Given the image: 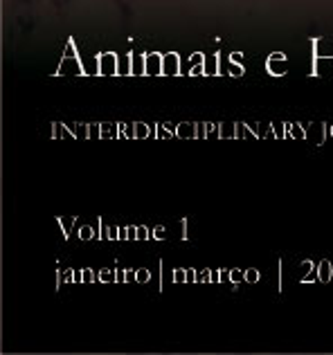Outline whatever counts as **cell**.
<instances>
[{"instance_id": "1", "label": "cell", "mask_w": 333, "mask_h": 355, "mask_svg": "<svg viewBox=\"0 0 333 355\" xmlns=\"http://www.w3.org/2000/svg\"><path fill=\"white\" fill-rule=\"evenodd\" d=\"M54 74H57V77H86V68H83L81 52L77 50L75 39H70L66 43V52H63Z\"/></svg>"}, {"instance_id": "2", "label": "cell", "mask_w": 333, "mask_h": 355, "mask_svg": "<svg viewBox=\"0 0 333 355\" xmlns=\"http://www.w3.org/2000/svg\"><path fill=\"white\" fill-rule=\"evenodd\" d=\"M266 72L271 74L273 79H282L289 74V57L284 52H273L268 54L266 59Z\"/></svg>"}, {"instance_id": "3", "label": "cell", "mask_w": 333, "mask_h": 355, "mask_svg": "<svg viewBox=\"0 0 333 355\" xmlns=\"http://www.w3.org/2000/svg\"><path fill=\"white\" fill-rule=\"evenodd\" d=\"M99 63V77H119V57L115 52H99L97 54Z\"/></svg>"}, {"instance_id": "4", "label": "cell", "mask_w": 333, "mask_h": 355, "mask_svg": "<svg viewBox=\"0 0 333 355\" xmlns=\"http://www.w3.org/2000/svg\"><path fill=\"white\" fill-rule=\"evenodd\" d=\"M180 74H185L180 54L178 52H166L164 61H162V77H180Z\"/></svg>"}, {"instance_id": "5", "label": "cell", "mask_w": 333, "mask_h": 355, "mask_svg": "<svg viewBox=\"0 0 333 355\" xmlns=\"http://www.w3.org/2000/svg\"><path fill=\"white\" fill-rule=\"evenodd\" d=\"M313 59V68H311V77H333V57H311Z\"/></svg>"}, {"instance_id": "6", "label": "cell", "mask_w": 333, "mask_h": 355, "mask_svg": "<svg viewBox=\"0 0 333 355\" xmlns=\"http://www.w3.org/2000/svg\"><path fill=\"white\" fill-rule=\"evenodd\" d=\"M205 57L207 54H203V52H191L187 59L189 68L185 70V74H187V77H203V72H205Z\"/></svg>"}, {"instance_id": "7", "label": "cell", "mask_w": 333, "mask_h": 355, "mask_svg": "<svg viewBox=\"0 0 333 355\" xmlns=\"http://www.w3.org/2000/svg\"><path fill=\"white\" fill-rule=\"evenodd\" d=\"M162 52H149L146 54V77H162Z\"/></svg>"}, {"instance_id": "8", "label": "cell", "mask_w": 333, "mask_h": 355, "mask_svg": "<svg viewBox=\"0 0 333 355\" xmlns=\"http://www.w3.org/2000/svg\"><path fill=\"white\" fill-rule=\"evenodd\" d=\"M131 77H146V54L131 50Z\"/></svg>"}, {"instance_id": "9", "label": "cell", "mask_w": 333, "mask_h": 355, "mask_svg": "<svg viewBox=\"0 0 333 355\" xmlns=\"http://www.w3.org/2000/svg\"><path fill=\"white\" fill-rule=\"evenodd\" d=\"M221 52L216 54H210V57H205V72H203V77H221Z\"/></svg>"}, {"instance_id": "10", "label": "cell", "mask_w": 333, "mask_h": 355, "mask_svg": "<svg viewBox=\"0 0 333 355\" xmlns=\"http://www.w3.org/2000/svg\"><path fill=\"white\" fill-rule=\"evenodd\" d=\"M311 57H333V41L316 39L313 41V54Z\"/></svg>"}, {"instance_id": "11", "label": "cell", "mask_w": 333, "mask_h": 355, "mask_svg": "<svg viewBox=\"0 0 333 355\" xmlns=\"http://www.w3.org/2000/svg\"><path fill=\"white\" fill-rule=\"evenodd\" d=\"M316 272H318V282L320 284H327V282H331L333 279V263L331 261H320L318 263V268H316Z\"/></svg>"}, {"instance_id": "12", "label": "cell", "mask_w": 333, "mask_h": 355, "mask_svg": "<svg viewBox=\"0 0 333 355\" xmlns=\"http://www.w3.org/2000/svg\"><path fill=\"white\" fill-rule=\"evenodd\" d=\"M225 63H228V70H223V72H221V74H223V77H239V79H241L244 74H246V68H244V65H241V61L228 59Z\"/></svg>"}, {"instance_id": "13", "label": "cell", "mask_w": 333, "mask_h": 355, "mask_svg": "<svg viewBox=\"0 0 333 355\" xmlns=\"http://www.w3.org/2000/svg\"><path fill=\"white\" fill-rule=\"evenodd\" d=\"M286 137H293V139H307V133H304V128L298 124V121H293V124H286Z\"/></svg>"}, {"instance_id": "14", "label": "cell", "mask_w": 333, "mask_h": 355, "mask_svg": "<svg viewBox=\"0 0 333 355\" xmlns=\"http://www.w3.org/2000/svg\"><path fill=\"white\" fill-rule=\"evenodd\" d=\"M79 239L81 241H92V239H101L95 230H92V225H83L81 230H79Z\"/></svg>"}, {"instance_id": "15", "label": "cell", "mask_w": 333, "mask_h": 355, "mask_svg": "<svg viewBox=\"0 0 333 355\" xmlns=\"http://www.w3.org/2000/svg\"><path fill=\"white\" fill-rule=\"evenodd\" d=\"M52 130H54V133H52L54 139H59V137H77V133H68V128L63 126V124H54Z\"/></svg>"}, {"instance_id": "16", "label": "cell", "mask_w": 333, "mask_h": 355, "mask_svg": "<svg viewBox=\"0 0 333 355\" xmlns=\"http://www.w3.org/2000/svg\"><path fill=\"white\" fill-rule=\"evenodd\" d=\"M153 135V128L142 124V121H137L135 124V137H151Z\"/></svg>"}, {"instance_id": "17", "label": "cell", "mask_w": 333, "mask_h": 355, "mask_svg": "<svg viewBox=\"0 0 333 355\" xmlns=\"http://www.w3.org/2000/svg\"><path fill=\"white\" fill-rule=\"evenodd\" d=\"M119 124H101V137H119Z\"/></svg>"}, {"instance_id": "18", "label": "cell", "mask_w": 333, "mask_h": 355, "mask_svg": "<svg viewBox=\"0 0 333 355\" xmlns=\"http://www.w3.org/2000/svg\"><path fill=\"white\" fill-rule=\"evenodd\" d=\"M117 272H115V270H101V272H99V282H104V284H113V282H117V277H115Z\"/></svg>"}, {"instance_id": "19", "label": "cell", "mask_w": 333, "mask_h": 355, "mask_svg": "<svg viewBox=\"0 0 333 355\" xmlns=\"http://www.w3.org/2000/svg\"><path fill=\"white\" fill-rule=\"evenodd\" d=\"M155 130H158V133H155V137H160V139H164V137H173L176 133H171V126H162V124H158L155 126Z\"/></svg>"}, {"instance_id": "20", "label": "cell", "mask_w": 333, "mask_h": 355, "mask_svg": "<svg viewBox=\"0 0 333 355\" xmlns=\"http://www.w3.org/2000/svg\"><path fill=\"white\" fill-rule=\"evenodd\" d=\"M194 126H196V124H194ZM194 126H189V124H180L178 128H176V135H178V137H196L194 133H189V130H191Z\"/></svg>"}, {"instance_id": "21", "label": "cell", "mask_w": 333, "mask_h": 355, "mask_svg": "<svg viewBox=\"0 0 333 355\" xmlns=\"http://www.w3.org/2000/svg\"><path fill=\"white\" fill-rule=\"evenodd\" d=\"M230 282H232V284L246 282V272H244V270H230Z\"/></svg>"}, {"instance_id": "22", "label": "cell", "mask_w": 333, "mask_h": 355, "mask_svg": "<svg viewBox=\"0 0 333 355\" xmlns=\"http://www.w3.org/2000/svg\"><path fill=\"white\" fill-rule=\"evenodd\" d=\"M185 282H187V270L176 268L173 270V284H185Z\"/></svg>"}, {"instance_id": "23", "label": "cell", "mask_w": 333, "mask_h": 355, "mask_svg": "<svg viewBox=\"0 0 333 355\" xmlns=\"http://www.w3.org/2000/svg\"><path fill=\"white\" fill-rule=\"evenodd\" d=\"M149 279H151V272H149V270H135V282H140V284H144V282H149Z\"/></svg>"}, {"instance_id": "24", "label": "cell", "mask_w": 333, "mask_h": 355, "mask_svg": "<svg viewBox=\"0 0 333 355\" xmlns=\"http://www.w3.org/2000/svg\"><path fill=\"white\" fill-rule=\"evenodd\" d=\"M246 282L248 284H257L259 282V270H255V268L246 270Z\"/></svg>"}, {"instance_id": "25", "label": "cell", "mask_w": 333, "mask_h": 355, "mask_svg": "<svg viewBox=\"0 0 333 355\" xmlns=\"http://www.w3.org/2000/svg\"><path fill=\"white\" fill-rule=\"evenodd\" d=\"M92 279H95V277H92V270H83L81 277H79V282H86V284H90Z\"/></svg>"}, {"instance_id": "26", "label": "cell", "mask_w": 333, "mask_h": 355, "mask_svg": "<svg viewBox=\"0 0 333 355\" xmlns=\"http://www.w3.org/2000/svg\"><path fill=\"white\" fill-rule=\"evenodd\" d=\"M205 130H207V124H196V137H207V133H205Z\"/></svg>"}, {"instance_id": "27", "label": "cell", "mask_w": 333, "mask_h": 355, "mask_svg": "<svg viewBox=\"0 0 333 355\" xmlns=\"http://www.w3.org/2000/svg\"><path fill=\"white\" fill-rule=\"evenodd\" d=\"M61 227H63V234H66V239L70 236V220L68 218H61Z\"/></svg>"}, {"instance_id": "28", "label": "cell", "mask_w": 333, "mask_h": 355, "mask_svg": "<svg viewBox=\"0 0 333 355\" xmlns=\"http://www.w3.org/2000/svg\"><path fill=\"white\" fill-rule=\"evenodd\" d=\"M146 236H149V232H146V227L137 225V241H144Z\"/></svg>"}, {"instance_id": "29", "label": "cell", "mask_w": 333, "mask_h": 355, "mask_svg": "<svg viewBox=\"0 0 333 355\" xmlns=\"http://www.w3.org/2000/svg\"><path fill=\"white\" fill-rule=\"evenodd\" d=\"M210 275H212L210 270H203V272L198 275V282H210Z\"/></svg>"}, {"instance_id": "30", "label": "cell", "mask_w": 333, "mask_h": 355, "mask_svg": "<svg viewBox=\"0 0 333 355\" xmlns=\"http://www.w3.org/2000/svg\"><path fill=\"white\" fill-rule=\"evenodd\" d=\"M164 236V227H155L153 230V239H162Z\"/></svg>"}, {"instance_id": "31", "label": "cell", "mask_w": 333, "mask_h": 355, "mask_svg": "<svg viewBox=\"0 0 333 355\" xmlns=\"http://www.w3.org/2000/svg\"><path fill=\"white\" fill-rule=\"evenodd\" d=\"M331 135H333V126H331Z\"/></svg>"}]
</instances>
